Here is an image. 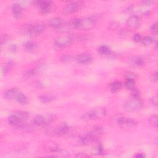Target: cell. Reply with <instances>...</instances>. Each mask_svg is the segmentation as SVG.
I'll list each match as a JSON object with an SVG mask.
<instances>
[{
    "instance_id": "9",
    "label": "cell",
    "mask_w": 158,
    "mask_h": 158,
    "mask_svg": "<svg viewBox=\"0 0 158 158\" xmlns=\"http://www.w3.org/2000/svg\"><path fill=\"white\" fill-rule=\"evenodd\" d=\"M97 18L95 16H91L89 17L86 18L85 19H82V24L81 28L84 29H88L92 27L95 24Z\"/></svg>"
},
{
    "instance_id": "41",
    "label": "cell",
    "mask_w": 158,
    "mask_h": 158,
    "mask_svg": "<svg viewBox=\"0 0 158 158\" xmlns=\"http://www.w3.org/2000/svg\"><path fill=\"white\" fill-rule=\"evenodd\" d=\"M135 157L136 158H143L145 157V156L142 153H137L135 156Z\"/></svg>"
},
{
    "instance_id": "29",
    "label": "cell",
    "mask_w": 158,
    "mask_h": 158,
    "mask_svg": "<svg viewBox=\"0 0 158 158\" xmlns=\"http://www.w3.org/2000/svg\"><path fill=\"white\" fill-rule=\"evenodd\" d=\"M74 59V57L71 55H64L61 57V61L64 62H70Z\"/></svg>"
},
{
    "instance_id": "36",
    "label": "cell",
    "mask_w": 158,
    "mask_h": 158,
    "mask_svg": "<svg viewBox=\"0 0 158 158\" xmlns=\"http://www.w3.org/2000/svg\"><path fill=\"white\" fill-rule=\"evenodd\" d=\"M151 80L153 82H157V72H155V73H153L151 75Z\"/></svg>"
},
{
    "instance_id": "3",
    "label": "cell",
    "mask_w": 158,
    "mask_h": 158,
    "mask_svg": "<svg viewBox=\"0 0 158 158\" xmlns=\"http://www.w3.org/2000/svg\"><path fill=\"white\" fill-rule=\"evenodd\" d=\"M103 132V130L100 127L94 128L93 131L87 134L80 138V143L83 145H86L92 143L100 136Z\"/></svg>"
},
{
    "instance_id": "4",
    "label": "cell",
    "mask_w": 158,
    "mask_h": 158,
    "mask_svg": "<svg viewBox=\"0 0 158 158\" xmlns=\"http://www.w3.org/2000/svg\"><path fill=\"white\" fill-rule=\"evenodd\" d=\"M84 3L82 1H73L68 4L63 9V12L67 14H70L77 12L81 9L84 6Z\"/></svg>"
},
{
    "instance_id": "7",
    "label": "cell",
    "mask_w": 158,
    "mask_h": 158,
    "mask_svg": "<svg viewBox=\"0 0 158 158\" xmlns=\"http://www.w3.org/2000/svg\"><path fill=\"white\" fill-rule=\"evenodd\" d=\"M73 41V38L71 36H62L57 38L55 40V45L59 48L66 47L71 45Z\"/></svg>"
},
{
    "instance_id": "31",
    "label": "cell",
    "mask_w": 158,
    "mask_h": 158,
    "mask_svg": "<svg viewBox=\"0 0 158 158\" xmlns=\"http://www.w3.org/2000/svg\"><path fill=\"white\" fill-rule=\"evenodd\" d=\"M132 92L131 93V97L134 98H140V93L139 91L137 90V89L134 88L133 89H131Z\"/></svg>"
},
{
    "instance_id": "19",
    "label": "cell",
    "mask_w": 158,
    "mask_h": 158,
    "mask_svg": "<svg viewBox=\"0 0 158 158\" xmlns=\"http://www.w3.org/2000/svg\"><path fill=\"white\" fill-rule=\"evenodd\" d=\"M130 64L134 67H142L145 64L144 60L140 57H134L130 60Z\"/></svg>"
},
{
    "instance_id": "25",
    "label": "cell",
    "mask_w": 158,
    "mask_h": 158,
    "mask_svg": "<svg viewBox=\"0 0 158 158\" xmlns=\"http://www.w3.org/2000/svg\"><path fill=\"white\" fill-rule=\"evenodd\" d=\"M99 52L101 55L108 56L110 53V52H111V51H110V48H109L108 46L102 45V46H99Z\"/></svg>"
},
{
    "instance_id": "16",
    "label": "cell",
    "mask_w": 158,
    "mask_h": 158,
    "mask_svg": "<svg viewBox=\"0 0 158 158\" xmlns=\"http://www.w3.org/2000/svg\"><path fill=\"white\" fill-rule=\"evenodd\" d=\"M98 113L96 111V110H91V111L87 112L83 114L81 117V119L83 121H89L93 120L94 119H95L97 115H98Z\"/></svg>"
},
{
    "instance_id": "2",
    "label": "cell",
    "mask_w": 158,
    "mask_h": 158,
    "mask_svg": "<svg viewBox=\"0 0 158 158\" xmlns=\"http://www.w3.org/2000/svg\"><path fill=\"white\" fill-rule=\"evenodd\" d=\"M45 25L41 23L29 24L25 26L23 31L24 34L34 37L41 34L45 30Z\"/></svg>"
},
{
    "instance_id": "20",
    "label": "cell",
    "mask_w": 158,
    "mask_h": 158,
    "mask_svg": "<svg viewBox=\"0 0 158 158\" xmlns=\"http://www.w3.org/2000/svg\"><path fill=\"white\" fill-rule=\"evenodd\" d=\"M36 47H37V45L35 43H34V41H29L24 44V49L25 51H29V52H32L34 51Z\"/></svg>"
},
{
    "instance_id": "10",
    "label": "cell",
    "mask_w": 158,
    "mask_h": 158,
    "mask_svg": "<svg viewBox=\"0 0 158 158\" xmlns=\"http://www.w3.org/2000/svg\"><path fill=\"white\" fill-rule=\"evenodd\" d=\"M69 127L66 124H61L60 126H58L55 128L52 131V134L55 136H61L64 135L67 132Z\"/></svg>"
},
{
    "instance_id": "42",
    "label": "cell",
    "mask_w": 158,
    "mask_h": 158,
    "mask_svg": "<svg viewBox=\"0 0 158 158\" xmlns=\"http://www.w3.org/2000/svg\"><path fill=\"white\" fill-rule=\"evenodd\" d=\"M77 157H89V156L87 155H82V153L78 154L77 156Z\"/></svg>"
},
{
    "instance_id": "12",
    "label": "cell",
    "mask_w": 158,
    "mask_h": 158,
    "mask_svg": "<svg viewBox=\"0 0 158 158\" xmlns=\"http://www.w3.org/2000/svg\"><path fill=\"white\" fill-rule=\"evenodd\" d=\"M11 10L13 13V15L15 17L19 18L22 16V6L18 3H14L11 5Z\"/></svg>"
},
{
    "instance_id": "32",
    "label": "cell",
    "mask_w": 158,
    "mask_h": 158,
    "mask_svg": "<svg viewBox=\"0 0 158 158\" xmlns=\"http://www.w3.org/2000/svg\"><path fill=\"white\" fill-rule=\"evenodd\" d=\"M151 31L152 34H154L155 35H157V24H152L151 27Z\"/></svg>"
},
{
    "instance_id": "33",
    "label": "cell",
    "mask_w": 158,
    "mask_h": 158,
    "mask_svg": "<svg viewBox=\"0 0 158 158\" xmlns=\"http://www.w3.org/2000/svg\"><path fill=\"white\" fill-rule=\"evenodd\" d=\"M133 40H134V41L136 42V43H138V42H140V41H141L142 37H141V36L140 34H136L133 36Z\"/></svg>"
},
{
    "instance_id": "30",
    "label": "cell",
    "mask_w": 158,
    "mask_h": 158,
    "mask_svg": "<svg viewBox=\"0 0 158 158\" xmlns=\"http://www.w3.org/2000/svg\"><path fill=\"white\" fill-rule=\"evenodd\" d=\"M125 77L126 79H132V80H134V79L136 77V76L135 73L133 72H127V73H125Z\"/></svg>"
},
{
    "instance_id": "5",
    "label": "cell",
    "mask_w": 158,
    "mask_h": 158,
    "mask_svg": "<svg viewBox=\"0 0 158 158\" xmlns=\"http://www.w3.org/2000/svg\"><path fill=\"white\" fill-rule=\"evenodd\" d=\"M116 122L120 127L125 129L134 127L137 124L135 120L125 117H118L116 120Z\"/></svg>"
},
{
    "instance_id": "37",
    "label": "cell",
    "mask_w": 158,
    "mask_h": 158,
    "mask_svg": "<svg viewBox=\"0 0 158 158\" xmlns=\"http://www.w3.org/2000/svg\"><path fill=\"white\" fill-rule=\"evenodd\" d=\"M151 103L152 104V105H154V106H157V95L152 98Z\"/></svg>"
},
{
    "instance_id": "27",
    "label": "cell",
    "mask_w": 158,
    "mask_h": 158,
    "mask_svg": "<svg viewBox=\"0 0 158 158\" xmlns=\"http://www.w3.org/2000/svg\"><path fill=\"white\" fill-rule=\"evenodd\" d=\"M125 87L129 89H133L135 87V82L132 79H126L125 82Z\"/></svg>"
},
{
    "instance_id": "40",
    "label": "cell",
    "mask_w": 158,
    "mask_h": 158,
    "mask_svg": "<svg viewBox=\"0 0 158 158\" xmlns=\"http://www.w3.org/2000/svg\"><path fill=\"white\" fill-rule=\"evenodd\" d=\"M8 39V36L6 35H3L1 36V45H3L4 43H5Z\"/></svg>"
},
{
    "instance_id": "18",
    "label": "cell",
    "mask_w": 158,
    "mask_h": 158,
    "mask_svg": "<svg viewBox=\"0 0 158 158\" xmlns=\"http://www.w3.org/2000/svg\"><path fill=\"white\" fill-rule=\"evenodd\" d=\"M122 87V83L120 81H115L110 83L109 89L112 93H116L119 92Z\"/></svg>"
},
{
    "instance_id": "14",
    "label": "cell",
    "mask_w": 158,
    "mask_h": 158,
    "mask_svg": "<svg viewBox=\"0 0 158 158\" xmlns=\"http://www.w3.org/2000/svg\"><path fill=\"white\" fill-rule=\"evenodd\" d=\"M19 92L17 88H9L4 93V96L8 99H13L16 98Z\"/></svg>"
},
{
    "instance_id": "26",
    "label": "cell",
    "mask_w": 158,
    "mask_h": 158,
    "mask_svg": "<svg viewBox=\"0 0 158 158\" xmlns=\"http://www.w3.org/2000/svg\"><path fill=\"white\" fill-rule=\"evenodd\" d=\"M141 43L144 46H149L152 43H154L155 40L152 38L151 36H145L144 38H142L141 40Z\"/></svg>"
},
{
    "instance_id": "39",
    "label": "cell",
    "mask_w": 158,
    "mask_h": 158,
    "mask_svg": "<svg viewBox=\"0 0 158 158\" xmlns=\"http://www.w3.org/2000/svg\"><path fill=\"white\" fill-rule=\"evenodd\" d=\"M155 3L154 1H145L141 3V4L145 6H150V5L153 4Z\"/></svg>"
},
{
    "instance_id": "6",
    "label": "cell",
    "mask_w": 158,
    "mask_h": 158,
    "mask_svg": "<svg viewBox=\"0 0 158 158\" xmlns=\"http://www.w3.org/2000/svg\"><path fill=\"white\" fill-rule=\"evenodd\" d=\"M35 4L40 10L41 14H47L51 11L53 3L51 1H35Z\"/></svg>"
},
{
    "instance_id": "21",
    "label": "cell",
    "mask_w": 158,
    "mask_h": 158,
    "mask_svg": "<svg viewBox=\"0 0 158 158\" xmlns=\"http://www.w3.org/2000/svg\"><path fill=\"white\" fill-rule=\"evenodd\" d=\"M82 24V19H74L70 21L69 25L73 29L81 28Z\"/></svg>"
},
{
    "instance_id": "17",
    "label": "cell",
    "mask_w": 158,
    "mask_h": 158,
    "mask_svg": "<svg viewBox=\"0 0 158 158\" xmlns=\"http://www.w3.org/2000/svg\"><path fill=\"white\" fill-rule=\"evenodd\" d=\"M13 114L15 115L22 122L27 120L29 117V113L26 111H24V110H15L13 113Z\"/></svg>"
},
{
    "instance_id": "8",
    "label": "cell",
    "mask_w": 158,
    "mask_h": 158,
    "mask_svg": "<svg viewBox=\"0 0 158 158\" xmlns=\"http://www.w3.org/2000/svg\"><path fill=\"white\" fill-rule=\"evenodd\" d=\"M65 25V21L61 17H55L52 19L50 22V25L56 30L61 29Z\"/></svg>"
},
{
    "instance_id": "11",
    "label": "cell",
    "mask_w": 158,
    "mask_h": 158,
    "mask_svg": "<svg viewBox=\"0 0 158 158\" xmlns=\"http://www.w3.org/2000/svg\"><path fill=\"white\" fill-rule=\"evenodd\" d=\"M93 58L89 54H82L77 57L78 62L82 64H88L92 62Z\"/></svg>"
},
{
    "instance_id": "22",
    "label": "cell",
    "mask_w": 158,
    "mask_h": 158,
    "mask_svg": "<svg viewBox=\"0 0 158 158\" xmlns=\"http://www.w3.org/2000/svg\"><path fill=\"white\" fill-rule=\"evenodd\" d=\"M16 100L21 104H26L28 103V98L22 93L19 92L16 97Z\"/></svg>"
},
{
    "instance_id": "34",
    "label": "cell",
    "mask_w": 158,
    "mask_h": 158,
    "mask_svg": "<svg viewBox=\"0 0 158 158\" xmlns=\"http://www.w3.org/2000/svg\"><path fill=\"white\" fill-rule=\"evenodd\" d=\"M97 152L99 155H103L104 154V150L101 144H99L97 148Z\"/></svg>"
},
{
    "instance_id": "15",
    "label": "cell",
    "mask_w": 158,
    "mask_h": 158,
    "mask_svg": "<svg viewBox=\"0 0 158 158\" xmlns=\"http://www.w3.org/2000/svg\"><path fill=\"white\" fill-rule=\"evenodd\" d=\"M140 18L138 16V15H133L130 16L129 19L127 20V24L131 27H137L140 24Z\"/></svg>"
},
{
    "instance_id": "23",
    "label": "cell",
    "mask_w": 158,
    "mask_h": 158,
    "mask_svg": "<svg viewBox=\"0 0 158 158\" xmlns=\"http://www.w3.org/2000/svg\"><path fill=\"white\" fill-rule=\"evenodd\" d=\"M14 65H15V63L13 61H8L6 63V64L3 66V73L6 74V73L9 72L10 71L12 70V69L14 67Z\"/></svg>"
},
{
    "instance_id": "35",
    "label": "cell",
    "mask_w": 158,
    "mask_h": 158,
    "mask_svg": "<svg viewBox=\"0 0 158 158\" xmlns=\"http://www.w3.org/2000/svg\"><path fill=\"white\" fill-rule=\"evenodd\" d=\"M119 26V24L117 22H113L111 24H110V29H116L117 28H118V27Z\"/></svg>"
},
{
    "instance_id": "13",
    "label": "cell",
    "mask_w": 158,
    "mask_h": 158,
    "mask_svg": "<svg viewBox=\"0 0 158 158\" xmlns=\"http://www.w3.org/2000/svg\"><path fill=\"white\" fill-rule=\"evenodd\" d=\"M9 124L15 127H21L22 126V121L20 120L14 114H11L8 118Z\"/></svg>"
},
{
    "instance_id": "28",
    "label": "cell",
    "mask_w": 158,
    "mask_h": 158,
    "mask_svg": "<svg viewBox=\"0 0 158 158\" xmlns=\"http://www.w3.org/2000/svg\"><path fill=\"white\" fill-rule=\"evenodd\" d=\"M150 123L153 127H157V115L156 114L152 115L149 119Z\"/></svg>"
},
{
    "instance_id": "1",
    "label": "cell",
    "mask_w": 158,
    "mask_h": 158,
    "mask_svg": "<svg viewBox=\"0 0 158 158\" xmlns=\"http://www.w3.org/2000/svg\"><path fill=\"white\" fill-rule=\"evenodd\" d=\"M144 106V103L140 97L129 100L124 105V109L127 112H136L141 110Z\"/></svg>"
},
{
    "instance_id": "24",
    "label": "cell",
    "mask_w": 158,
    "mask_h": 158,
    "mask_svg": "<svg viewBox=\"0 0 158 158\" xmlns=\"http://www.w3.org/2000/svg\"><path fill=\"white\" fill-rule=\"evenodd\" d=\"M56 99V97L54 96L49 95H41L39 96V99L43 103H48L51 102Z\"/></svg>"
},
{
    "instance_id": "38",
    "label": "cell",
    "mask_w": 158,
    "mask_h": 158,
    "mask_svg": "<svg viewBox=\"0 0 158 158\" xmlns=\"http://www.w3.org/2000/svg\"><path fill=\"white\" fill-rule=\"evenodd\" d=\"M17 49V46H16V45H14V44H13V45H10V46H9V50H10V51H11V52H16Z\"/></svg>"
}]
</instances>
